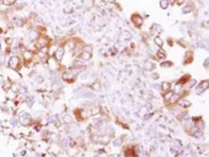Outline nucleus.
<instances>
[{"mask_svg":"<svg viewBox=\"0 0 209 157\" xmlns=\"http://www.w3.org/2000/svg\"><path fill=\"white\" fill-rule=\"evenodd\" d=\"M196 85H197V80H194V78H190V80L183 85V90L190 91V90H192V88H194Z\"/></svg>","mask_w":209,"mask_h":157,"instance_id":"11","label":"nucleus"},{"mask_svg":"<svg viewBox=\"0 0 209 157\" xmlns=\"http://www.w3.org/2000/svg\"><path fill=\"white\" fill-rule=\"evenodd\" d=\"M193 61V52L192 50H188L186 55H185V60H183V64L187 65V64H191Z\"/></svg>","mask_w":209,"mask_h":157,"instance_id":"13","label":"nucleus"},{"mask_svg":"<svg viewBox=\"0 0 209 157\" xmlns=\"http://www.w3.org/2000/svg\"><path fill=\"white\" fill-rule=\"evenodd\" d=\"M154 43L159 47V48H163V45H164V39L160 37V36H155L154 37Z\"/></svg>","mask_w":209,"mask_h":157,"instance_id":"17","label":"nucleus"},{"mask_svg":"<svg viewBox=\"0 0 209 157\" xmlns=\"http://www.w3.org/2000/svg\"><path fill=\"white\" fill-rule=\"evenodd\" d=\"M91 88V90H93V91H101V83L98 82V81H96V82H93V83H91L90 86H89Z\"/></svg>","mask_w":209,"mask_h":157,"instance_id":"18","label":"nucleus"},{"mask_svg":"<svg viewBox=\"0 0 209 157\" xmlns=\"http://www.w3.org/2000/svg\"><path fill=\"white\" fill-rule=\"evenodd\" d=\"M63 122H64L65 124L70 123V122H71V117L69 116V114H65V116H64V118H63Z\"/></svg>","mask_w":209,"mask_h":157,"instance_id":"26","label":"nucleus"},{"mask_svg":"<svg viewBox=\"0 0 209 157\" xmlns=\"http://www.w3.org/2000/svg\"><path fill=\"white\" fill-rule=\"evenodd\" d=\"M192 10H193V5H192V4H188V5H186V6L183 8L182 12H183V14H190Z\"/></svg>","mask_w":209,"mask_h":157,"instance_id":"22","label":"nucleus"},{"mask_svg":"<svg viewBox=\"0 0 209 157\" xmlns=\"http://www.w3.org/2000/svg\"><path fill=\"white\" fill-rule=\"evenodd\" d=\"M49 42L51 41H49V38L47 37V36L39 34L37 37V39H36V42H35V45H36V48L37 49H41V48H44V47H48Z\"/></svg>","mask_w":209,"mask_h":157,"instance_id":"2","label":"nucleus"},{"mask_svg":"<svg viewBox=\"0 0 209 157\" xmlns=\"http://www.w3.org/2000/svg\"><path fill=\"white\" fill-rule=\"evenodd\" d=\"M35 59V54L32 50L30 49H25L22 52V60L26 63V65H30V63Z\"/></svg>","mask_w":209,"mask_h":157,"instance_id":"5","label":"nucleus"},{"mask_svg":"<svg viewBox=\"0 0 209 157\" xmlns=\"http://www.w3.org/2000/svg\"><path fill=\"white\" fill-rule=\"evenodd\" d=\"M26 102H27L28 106H32V103H33V97H27V99H26Z\"/></svg>","mask_w":209,"mask_h":157,"instance_id":"29","label":"nucleus"},{"mask_svg":"<svg viewBox=\"0 0 209 157\" xmlns=\"http://www.w3.org/2000/svg\"><path fill=\"white\" fill-rule=\"evenodd\" d=\"M144 69L148 70V71H154L156 69V66H155V64L153 61L148 60V61H145V64H144Z\"/></svg>","mask_w":209,"mask_h":157,"instance_id":"15","label":"nucleus"},{"mask_svg":"<svg viewBox=\"0 0 209 157\" xmlns=\"http://www.w3.org/2000/svg\"><path fill=\"white\" fill-rule=\"evenodd\" d=\"M31 122H32V118H31V116L27 113H22L19 118V123L21 125H24V127H28L31 124Z\"/></svg>","mask_w":209,"mask_h":157,"instance_id":"7","label":"nucleus"},{"mask_svg":"<svg viewBox=\"0 0 209 157\" xmlns=\"http://www.w3.org/2000/svg\"><path fill=\"white\" fill-rule=\"evenodd\" d=\"M107 3H109V4H117V0H107Z\"/></svg>","mask_w":209,"mask_h":157,"instance_id":"31","label":"nucleus"},{"mask_svg":"<svg viewBox=\"0 0 209 157\" xmlns=\"http://www.w3.org/2000/svg\"><path fill=\"white\" fill-rule=\"evenodd\" d=\"M8 65L10 69H12L15 71H17L20 69V65H21V59H20V56L17 55H12V56H10L9 60H8Z\"/></svg>","mask_w":209,"mask_h":157,"instance_id":"3","label":"nucleus"},{"mask_svg":"<svg viewBox=\"0 0 209 157\" xmlns=\"http://www.w3.org/2000/svg\"><path fill=\"white\" fill-rule=\"evenodd\" d=\"M172 90V86H171V82L169 81H164L163 83H161V91L163 92H166V91H170Z\"/></svg>","mask_w":209,"mask_h":157,"instance_id":"16","label":"nucleus"},{"mask_svg":"<svg viewBox=\"0 0 209 157\" xmlns=\"http://www.w3.org/2000/svg\"><path fill=\"white\" fill-rule=\"evenodd\" d=\"M156 59L158 60H165L166 59V52L164 49L159 48L158 52H156Z\"/></svg>","mask_w":209,"mask_h":157,"instance_id":"14","label":"nucleus"},{"mask_svg":"<svg viewBox=\"0 0 209 157\" xmlns=\"http://www.w3.org/2000/svg\"><path fill=\"white\" fill-rule=\"evenodd\" d=\"M187 3V0H176L175 1V5H179V6H181V5H183Z\"/></svg>","mask_w":209,"mask_h":157,"instance_id":"28","label":"nucleus"},{"mask_svg":"<svg viewBox=\"0 0 209 157\" xmlns=\"http://www.w3.org/2000/svg\"><path fill=\"white\" fill-rule=\"evenodd\" d=\"M125 38H130V33L127 32V31H124V32L121 34V39H125Z\"/></svg>","mask_w":209,"mask_h":157,"instance_id":"27","label":"nucleus"},{"mask_svg":"<svg viewBox=\"0 0 209 157\" xmlns=\"http://www.w3.org/2000/svg\"><path fill=\"white\" fill-rule=\"evenodd\" d=\"M177 106L179 107H181V108H188V107H191V101H188L187 98H185V97H180V99L177 101Z\"/></svg>","mask_w":209,"mask_h":157,"instance_id":"9","label":"nucleus"},{"mask_svg":"<svg viewBox=\"0 0 209 157\" xmlns=\"http://www.w3.org/2000/svg\"><path fill=\"white\" fill-rule=\"evenodd\" d=\"M64 54H65V48L64 47H58L57 50L54 52V59L58 63H60L63 60V58H64Z\"/></svg>","mask_w":209,"mask_h":157,"instance_id":"8","label":"nucleus"},{"mask_svg":"<svg viewBox=\"0 0 209 157\" xmlns=\"http://www.w3.org/2000/svg\"><path fill=\"white\" fill-rule=\"evenodd\" d=\"M84 5H85V8L91 9L95 5V0H84Z\"/></svg>","mask_w":209,"mask_h":157,"instance_id":"20","label":"nucleus"},{"mask_svg":"<svg viewBox=\"0 0 209 157\" xmlns=\"http://www.w3.org/2000/svg\"><path fill=\"white\" fill-rule=\"evenodd\" d=\"M14 22H15V25H16V26L21 27V26H24V25H25V20H24V19H19V17H17V19H15V20H14Z\"/></svg>","mask_w":209,"mask_h":157,"instance_id":"24","label":"nucleus"},{"mask_svg":"<svg viewBox=\"0 0 209 157\" xmlns=\"http://www.w3.org/2000/svg\"><path fill=\"white\" fill-rule=\"evenodd\" d=\"M0 48H1V43H0Z\"/></svg>","mask_w":209,"mask_h":157,"instance_id":"33","label":"nucleus"},{"mask_svg":"<svg viewBox=\"0 0 209 157\" xmlns=\"http://www.w3.org/2000/svg\"><path fill=\"white\" fill-rule=\"evenodd\" d=\"M80 70H75V67H73V69H68L62 74V78L64 81H66V82H73L76 78L78 72Z\"/></svg>","mask_w":209,"mask_h":157,"instance_id":"1","label":"nucleus"},{"mask_svg":"<svg viewBox=\"0 0 209 157\" xmlns=\"http://www.w3.org/2000/svg\"><path fill=\"white\" fill-rule=\"evenodd\" d=\"M204 67H206V69H208V58L204 60Z\"/></svg>","mask_w":209,"mask_h":157,"instance_id":"32","label":"nucleus"},{"mask_svg":"<svg viewBox=\"0 0 209 157\" xmlns=\"http://www.w3.org/2000/svg\"><path fill=\"white\" fill-rule=\"evenodd\" d=\"M190 78H191V76H190V75H183V76H182V77L180 78L179 81H177V83H180V85H182V86H183L185 83H186L188 80H190Z\"/></svg>","mask_w":209,"mask_h":157,"instance_id":"19","label":"nucleus"},{"mask_svg":"<svg viewBox=\"0 0 209 157\" xmlns=\"http://www.w3.org/2000/svg\"><path fill=\"white\" fill-rule=\"evenodd\" d=\"M5 42H6V44H8V45L12 44V38H6V41H5Z\"/></svg>","mask_w":209,"mask_h":157,"instance_id":"30","label":"nucleus"},{"mask_svg":"<svg viewBox=\"0 0 209 157\" xmlns=\"http://www.w3.org/2000/svg\"><path fill=\"white\" fill-rule=\"evenodd\" d=\"M151 33L153 34H155V36H159L161 32H163V27H161L160 25H158V23H154L153 26H151Z\"/></svg>","mask_w":209,"mask_h":157,"instance_id":"12","label":"nucleus"},{"mask_svg":"<svg viewBox=\"0 0 209 157\" xmlns=\"http://www.w3.org/2000/svg\"><path fill=\"white\" fill-rule=\"evenodd\" d=\"M130 21H132V23L137 28H140L143 26V23H144V19H143V16L142 15H139V14H133L132 16H130Z\"/></svg>","mask_w":209,"mask_h":157,"instance_id":"4","label":"nucleus"},{"mask_svg":"<svg viewBox=\"0 0 209 157\" xmlns=\"http://www.w3.org/2000/svg\"><path fill=\"white\" fill-rule=\"evenodd\" d=\"M4 5H6V6H12V5L16 4L17 0H1Z\"/></svg>","mask_w":209,"mask_h":157,"instance_id":"23","label":"nucleus"},{"mask_svg":"<svg viewBox=\"0 0 209 157\" xmlns=\"http://www.w3.org/2000/svg\"><path fill=\"white\" fill-rule=\"evenodd\" d=\"M78 59H80L81 61H89L91 59V52H87V50L84 49L81 53L78 55Z\"/></svg>","mask_w":209,"mask_h":157,"instance_id":"10","label":"nucleus"},{"mask_svg":"<svg viewBox=\"0 0 209 157\" xmlns=\"http://www.w3.org/2000/svg\"><path fill=\"white\" fill-rule=\"evenodd\" d=\"M169 6H170L169 0H160V8L163 9V10H166Z\"/></svg>","mask_w":209,"mask_h":157,"instance_id":"21","label":"nucleus"},{"mask_svg":"<svg viewBox=\"0 0 209 157\" xmlns=\"http://www.w3.org/2000/svg\"><path fill=\"white\" fill-rule=\"evenodd\" d=\"M194 88H196V93H197V95H202V93L206 92L207 88H208V80H203L199 83H197V85L194 86Z\"/></svg>","mask_w":209,"mask_h":157,"instance_id":"6","label":"nucleus"},{"mask_svg":"<svg viewBox=\"0 0 209 157\" xmlns=\"http://www.w3.org/2000/svg\"><path fill=\"white\" fill-rule=\"evenodd\" d=\"M171 66H172L171 61H163L161 63V67H164V69H166V67H171Z\"/></svg>","mask_w":209,"mask_h":157,"instance_id":"25","label":"nucleus"}]
</instances>
